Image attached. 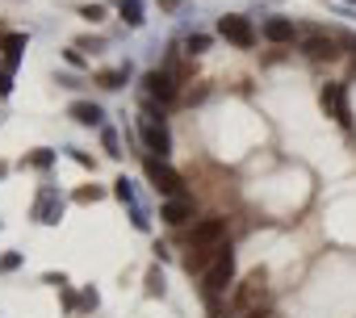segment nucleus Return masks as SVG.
<instances>
[{"label": "nucleus", "instance_id": "nucleus-5", "mask_svg": "<svg viewBox=\"0 0 356 318\" xmlns=\"http://www.w3.org/2000/svg\"><path fill=\"white\" fill-rule=\"evenodd\" d=\"M147 176H151V184H156L160 193H168V197H180V172H172L168 164H160V159H147Z\"/></svg>", "mask_w": 356, "mask_h": 318}, {"label": "nucleus", "instance_id": "nucleus-14", "mask_svg": "<svg viewBox=\"0 0 356 318\" xmlns=\"http://www.w3.org/2000/svg\"><path fill=\"white\" fill-rule=\"evenodd\" d=\"M206 42H210V38H201V34H197V38H189V50L197 55V50H206Z\"/></svg>", "mask_w": 356, "mask_h": 318}, {"label": "nucleus", "instance_id": "nucleus-13", "mask_svg": "<svg viewBox=\"0 0 356 318\" xmlns=\"http://www.w3.org/2000/svg\"><path fill=\"white\" fill-rule=\"evenodd\" d=\"M96 80H101V88H118L122 84V72H96Z\"/></svg>", "mask_w": 356, "mask_h": 318}, {"label": "nucleus", "instance_id": "nucleus-4", "mask_svg": "<svg viewBox=\"0 0 356 318\" xmlns=\"http://www.w3.org/2000/svg\"><path fill=\"white\" fill-rule=\"evenodd\" d=\"M218 34L227 38V42H235V46H251V42H256V30H251V21L247 17H239V13H227L222 21H218Z\"/></svg>", "mask_w": 356, "mask_h": 318}, {"label": "nucleus", "instance_id": "nucleus-3", "mask_svg": "<svg viewBox=\"0 0 356 318\" xmlns=\"http://www.w3.org/2000/svg\"><path fill=\"white\" fill-rule=\"evenodd\" d=\"M193 247H227V218H201L189 235Z\"/></svg>", "mask_w": 356, "mask_h": 318}, {"label": "nucleus", "instance_id": "nucleus-9", "mask_svg": "<svg viewBox=\"0 0 356 318\" xmlns=\"http://www.w3.org/2000/svg\"><path fill=\"white\" fill-rule=\"evenodd\" d=\"M189 214H193V201H189V197H168V201H164V222L185 226Z\"/></svg>", "mask_w": 356, "mask_h": 318}, {"label": "nucleus", "instance_id": "nucleus-11", "mask_svg": "<svg viewBox=\"0 0 356 318\" xmlns=\"http://www.w3.org/2000/svg\"><path fill=\"white\" fill-rule=\"evenodd\" d=\"M264 34H269L273 42H289V38H293V21H285V17H273V21L264 25Z\"/></svg>", "mask_w": 356, "mask_h": 318}, {"label": "nucleus", "instance_id": "nucleus-16", "mask_svg": "<svg viewBox=\"0 0 356 318\" xmlns=\"http://www.w3.org/2000/svg\"><path fill=\"white\" fill-rule=\"evenodd\" d=\"M5 88H9V84H5V76H0V92H5Z\"/></svg>", "mask_w": 356, "mask_h": 318}, {"label": "nucleus", "instance_id": "nucleus-2", "mask_svg": "<svg viewBox=\"0 0 356 318\" xmlns=\"http://www.w3.org/2000/svg\"><path fill=\"white\" fill-rule=\"evenodd\" d=\"M264 297H269V273L256 268V273H251V277L235 289V310H243V314L264 310Z\"/></svg>", "mask_w": 356, "mask_h": 318}, {"label": "nucleus", "instance_id": "nucleus-7", "mask_svg": "<svg viewBox=\"0 0 356 318\" xmlns=\"http://www.w3.org/2000/svg\"><path fill=\"white\" fill-rule=\"evenodd\" d=\"M143 84H147V92H151V96H160L164 105H168V100H176V80H172V72H147V76H143Z\"/></svg>", "mask_w": 356, "mask_h": 318}, {"label": "nucleus", "instance_id": "nucleus-10", "mask_svg": "<svg viewBox=\"0 0 356 318\" xmlns=\"http://www.w3.org/2000/svg\"><path fill=\"white\" fill-rule=\"evenodd\" d=\"M143 138H147V147H151V151H160V155L168 151V130H164L156 118H143Z\"/></svg>", "mask_w": 356, "mask_h": 318}, {"label": "nucleus", "instance_id": "nucleus-15", "mask_svg": "<svg viewBox=\"0 0 356 318\" xmlns=\"http://www.w3.org/2000/svg\"><path fill=\"white\" fill-rule=\"evenodd\" d=\"M247 318H269V314H264V310H251V314H247Z\"/></svg>", "mask_w": 356, "mask_h": 318}, {"label": "nucleus", "instance_id": "nucleus-1", "mask_svg": "<svg viewBox=\"0 0 356 318\" xmlns=\"http://www.w3.org/2000/svg\"><path fill=\"white\" fill-rule=\"evenodd\" d=\"M231 281H235V255H231V247H222L214 259H210V268L201 273V285H206V297L214 301V297H222L227 289H231Z\"/></svg>", "mask_w": 356, "mask_h": 318}, {"label": "nucleus", "instance_id": "nucleus-6", "mask_svg": "<svg viewBox=\"0 0 356 318\" xmlns=\"http://www.w3.org/2000/svg\"><path fill=\"white\" fill-rule=\"evenodd\" d=\"M323 109L339 122V126H352V114H348V96H344V84H327L323 88Z\"/></svg>", "mask_w": 356, "mask_h": 318}, {"label": "nucleus", "instance_id": "nucleus-12", "mask_svg": "<svg viewBox=\"0 0 356 318\" xmlns=\"http://www.w3.org/2000/svg\"><path fill=\"white\" fill-rule=\"evenodd\" d=\"M72 118H76V122H96V118H101V109H96V105L76 100V105H72Z\"/></svg>", "mask_w": 356, "mask_h": 318}, {"label": "nucleus", "instance_id": "nucleus-8", "mask_svg": "<svg viewBox=\"0 0 356 318\" xmlns=\"http://www.w3.org/2000/svg\"><path fill=\"white\" fill-rule=\"evenodd\" d=\"M302 46H306L311 59H335L339 55V42L331 34H306V42H302Z\"/></svg>", "mask_w": 356, "mask_h": 318}]
</instances>
